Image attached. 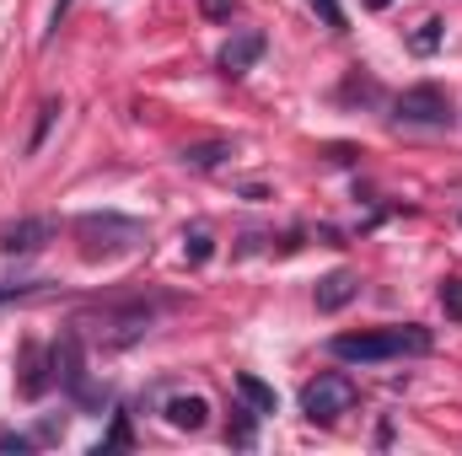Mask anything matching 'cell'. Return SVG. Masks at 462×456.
I'll return each instance as SVG.
<instances>
[{
    "label": "cell",
    "mask_w": 462,
    "mask_h": 456,
    "mask_svg": "<svg viewBox=\"0 0 462 456\" xmlns=\"http://www.w3.org/2000/svg\"><path fill=\"white\" fill-rule=\"evenodd\" d=\"M430 328L420 323H403V328H371V333H339L328 339V354L334 360H349V365H382V360H403V354H430Z\"/></svg>",
    "instance_id": "cell-1"
},
{
    "label": "cell",
    "mask_w": 462,
    "mask_h": 456,
    "mask_svg": "<svg viewBox=\"0 0 462 456\" xmlns=\"http://www.w3.org/2000/svg\"><path fill=\"white\" fill-rule=\"evenodd\" d=\"M49 360H54V381L81 403V408H103L108 403V392L103 387H92V376H87V339H81V328H60V339L49 349Z\"/></svg>",
    "instance_id": "cell-2"
},
{
    "label": "cell",
    "mask_w": 462,
    "mask_h": 456,
    "mask_svg": "<svg viewBox=\"0 0 462 456\" xmlns=\"http://www.w3.org/2000/svg\"><path fill=\"white\" fill-rule=\"evenodd\" d=\"M76 242H81L87 258H118V252H134L145 242V226L129 221V215H114V210H103V215L92 210V215L76 221Z\"/></svg>",
    "instance_id": "cell-3"
},
{
    "label": "cell",
    "mask_w": 462,
    "mask_h": 456,
    "mask_svg": "<svg viewBox=\"0 0 462 456\" xmlns=\"http://www.w3.org/2000/svg\"><path fill=\"white\" fill-rule=\"evenodd\" d=\"M355 403H360V387L349 381L345 370H328V376H318V381L301 387V414L312 424H339Z\"/></svg>",
    "instance_id": "cell-4"
},
{
    "label": "cell",
    "mask_w": 462,
    "mask_h": 456,
    "mask_svg": "<svg viewBox=\"0 0 462 456\" xmlns=\"http://www.w3.org/2000/svg\"><path fill=\"white\" fill-rule=\"evenodd\" d=\"M162 306H172V301H129V306H97L92 312V323H97V333H103V343H114V349H124V343L145 339L151 333V323H156V312Z\"/></svg>",
    "instance_id": "cell-5"
},
{
    "label": "cell",
    "mask_w": 462,
    "mask_h": 456,
    "mask_svg": "<svg viewBox=\"0 0 462 456\" xmlns=\"http://www.w3.org/2000/svg\"><path fill=\"white\" fill-rule=\"evenodd\" d=\"M393 118L398 123H420V129H452V97H447V87H436V81H420V87H409L398 103H393Z\"/></svg>",
    "instance_id": "cell-6"
},
{
    "label": "cell",
    "mask_w": 462,
    "mask_h": 456,
    "mask_svg": "<svg viewBox=\"0 0 462 456\" xmlns=\"http://www.w3.org/2000/svg\"><path fill=\"white\" fill-rule=\"evenodd\" d=\"M54 236H60V221L54 215H22V221L0 226V252L5 258H27V252H43Z\"/></svg>",
    "instance_id": "cell-7"
},
{
    "label": "cell",
    "mask_w": 462,
    "mask_h": 456,
    "mask_svg": "<svg viewBox=\"0 0 462 456\" xmlns=\"http://www.w3.org/2000/svg\"><path fill=\"white\" fill-rule=\"evenodd\" d=\"M263 49H269V38L258 32V27H242V32H231L226 43H221V54H216V70L226 76V81H242L258 59H263Z\"/></svg>",
    "instance_id": "cell-8"
},
{
    "label": "cell",
    "mask_w": 462,
    "mask_h": 456,
    "mask_svg": "<svg viewBox=\"0 0 462 456\" xmlns=\"http://www.w3.org/2000/svg\"><path fill=\"white\" fill-rule=\"evenodd\" d=\"M16 387H22V397H43L49 387H54V360L38 349V343H22V354H16Z\"/></svg>",
    "instance_id": "cell-9"
},
{
    "label": "cell",
    "mask_w": 462,
    "mask_h": 456,
    "mask_svg": "<svg viewBox=\"0 0 462 456\" xmlns=\"http://www.w3.org/2000/svg\"><path fill=\"white\" fill-rule=\"evenodd\" d=\"M162 414H167L172 430H189V435H199V430L210 424V403H205L199 392H172V397L162 403Z\"/></svg>",
    "instance_id": "cell-10"
},
{
    "label": "cell",
    "mask_w": 462,
    "mask_h": 456,
    "mask_svg": "<svg viewBox=\"0 0 462 456\" xmlns=\"http://www.w3.org/2000/svg\"><path fill=\"white\" fill-rule=\"evenodd\" d=\"M355 296H360V274H349V269H334L318 279V312H345Z\"/></svg>",
    "instance_id": "cell-11"
},
{
    "label": "cell",
    "mask_w": 462,
    "mask_h": 456,
    "mask_svg": "<svg viewBox=\"0 0 462 456\" xmlns=\"http://www.w3.org/2000/svg\"><path fill=\"white\" fill-rule=\"evenodd\" d=\"M236 392H242V403L258 414V419H269V414H280V392L263 381V376H253V370H236Z\"/></svg>",
    "instance_id": "cell-12"
},
{
    "label": "cell",
    "mask_w": 462,
    "mask_h": 456,
    "mask_svg": "<svg viewBox=\"0 0 462 456\" xmlns=\"http://www.w3.org/2000/svg\"><path fill=\"white\" fill-rule=\"evenodd\" d=\"M226 156H236V145L231 140H199V145H183V167H194V172H216Z\"/></svg>",
    "instance_id": "cell-13"
},
{
    "label": "cell",
    "mask_w": 462,
    "mask_h": 456,
    "mask_svg": "<svg viewBox=\"0 0 462 456\" xmlns=\"http://www.w3.org/2000/svg\"><path fill=\"white\" fill-rule=\"evenodd\" d=\"M441 38H447V22H441V16H425V22L409 32V49H414V54H436Z\"/></svg>",
    "instance_id": "cell-14"
},
{
    "label": "cell",
    "mask_w": 462,
    "mask_h": 456,
    "mask_svg": "<svg viewBox=\"0 0 462 456\" xmlns=\"http://www.w3.org/2000/svg\"><path fill=\"white\" fill-rule=\"evenodd\" d=\"M210 252H216V236H210V226H189L183 231V258L199 269V263H210Z\"/></svg>",
    "instance_id": "cell-15"
},
{
    "label": "cell",
    "mask_w": 462,
    "mask_h": 456,
    "mask_svg": "<svg viewBox=\"0 0 462 456\" xmlns=\"http://www.w3.org/2000/svg\"><path fill=\"white\" fill-rule=\"evenodd\" d=\"M231 446H242V451L258 446V414L253 408H231Z\"/></svg>",
    "instance_id": "cell-16"
},
{
    "label": "cell",
    "mask_w": 462,
    "mask_h": 456,
    "mask_svg": "<svg viewBox=\"0 0 462 456\" xmlns=\"http://www.w3.org/2000/svg\"><path fill=\"white\" fill-rule=\"evenodd\" d=\"M38 296H49V279H0V306H11V301H38Z\"/></svg>",
    "instance_id": "cell-17"
},
{
    "label": "cell",
    "mask_w": 462,
    "mask_h": 456,
    "mask_svg": "<svg viewBox=\"0 0 462 456\" xmlns=\"http://www.w3.org/2000/svg\"><path fill=\"white\" fill-rule=\"evenodd\" d=\"M65 114V108H60V97H49V103H43V108H38V123H32V134H27V156H38V150H43V140H49V129H54V118Z\"/></svg>",
    "instance_id": "cell-18"
},
{
    "label": "cell",
    "mask_w": 462,
    "mask_h": 456,
    "mask_svg": "<svg viewBox=\"0 0 462 456\" xmlns=\"http://www.w3.org/2000/svg\"><path fill=\"white\" fill-rule=\"evenodd\" d=\"M134 446V435H129V414H114V430L92 446V456H108V451H129Z\"/></svg>",
    "instance_id": "cell-19"
},
{
    "label": "cell",
    "mask_w": 462,
    "mask_h": 456,
    "mask_svg": "<svg viewBox=\"0 0 462 456\" xmlns=\"http://www.w3.org/2000/svg\"><path fill=\"white\" fill-rule=\"evenodd\" d=\"M441 306H447V317H452V323H462V279H457V274H447V279H441Z\"/></svg>",
    "instance_id": "cell-20"
},
{
    "label": "cell",
    "mask_w": 462,
    "mask_h": 456,
    "mask_svg": "<svg viewBox=\"0 0 462 456\" xmlns=\"http://www.w3.org/2000/svg\"><path fill=\"white\" fill-rule=\"evenodd\" d=\"M307 5H312V11L334 27V32H345V27H349V16H345V5H339V0H307Z\"/></svg>",
    "instance_id": "cell-21"
},
{
    "label": "cell",
    "mask_w": 462,
    "mask_h": 456,
    "mask_svg": "<svg viewBox=\"0 0 462 456\" xmlns=\"http://www.w3.org/2000/svg\"><path fill=\"white\" fill-rule=\"evenodd\" d=\"M199 16L205 22H231L236 16V0H199Z\"/></svg>",
    "instance_id": "cell-22"
},
{
    "label": "cell",
    "mask_w": 462,
    "mask_h": 456,
    "mask_svg": "<svg viewBox=\"0 0 462 456\" xmlns=\"http://www.w3.org/2000/svg\"><path fill=\"white\" fill-rule=\"evenodd\" d=\"M355 156H360V150H355V145H328V161H339V167H349V161H355Z\"/></svg>",
    "instance_id": "cell-23"
},
{
    "label": "cell",
    "mask_w": 462,
    "mask_h": 456,
    "mask_svg": "<svg viewBox=\"0 0 462 456\" xmlns=\"http://www.w3.org/2000/svg\"><path fill=\"white\" fill-rule=\"evenodd\" d=\"M65 11H70V0H54V16H49V22L60 27V22H65Z\"/></svg>",
    "instance_id": "cell-24"
},
{
    "label": "cell",
    "mask_w": 462,
    "mask_h": 456,
    "mask_svg": "<svg viewBox=\"0 0 462 456\" xmlns=\"http://www.w3.org/2000/svg\"><path fill=\"white\" fill-rule=\"evenodd\" d=\"M365 5H371V11H387V5H393V0H365Z\"/></svg>",
    "instance_id": "cell-25"
}]
</instances>
